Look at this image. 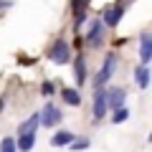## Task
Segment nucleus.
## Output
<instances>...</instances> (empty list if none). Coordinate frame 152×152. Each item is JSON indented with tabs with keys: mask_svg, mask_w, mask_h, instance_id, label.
Returning <instances> with one entry per match:
<instances>
[{
	"mask_svg": "<svg viewBox=\"0 0 152 152\" xmlns=\"http://www.w3.org/2000/svg\"><path fill=\"white\" fill-rule=\"evenodd\" d=\"M41 94H43V96H53L56 94V84L53 81H43L41 84Z\"/></svg>",
	"mask_w": 152,
	"mask_h": 152,
	"instance_id": "a211bd4d",
	"label": "nucleus"
},
{
	"mask_svg": "<svg viewBox=\"0 0 152 152\" xmlns=\"http://www.w3.org/2000/svg\"><path fill=\"white\" fill-rule=\"evenodd\" d=\"M61 96H64V102L71 104V107H79V104H81V94L76 91V89H64Z\"/></svg>",
	"mask_w": 152,
	"mask_h": 152,
	"instance_id": "4468645a",
	"label": "nucleus"
},
{
	"mask_svg": "<svg viewBox=\"0 0 152 152\" xmlns=\"http://www.w3.org/2000/svg\"><path fill=\"white\" fill-rule=\"evenodd\" d=\"M38 119H41L43 127H56L61 122V109L53 107V104H46V107L41 109V114H38Z\"/></svg>",
	"mask_w": 152,
	"mask_h": 152,
	"instance_id": "20e7f679",
	"label": "nucleus"
},
{
	"mask_svg": "<svg viewBox=\"0 0 152 152\" xmlns=\"http://www.w3.org/2000/svg\"><path fill=\"white\" fill-rule=\"evenodd\" d=\"M107 117V91L102 86L94 94V119H104Z\"/></svg>",
	"mask_w": 152,
	"mask_h": 152,
	"instance_id": "423d86ee",
	"label": "nucleus"
},
{
	"mask_svg": "<svg viewBox=\"0 0 152 152\" xmlns=\"http://www.w3.org/2000/svg\"><path fill=\"white\" fill-rule=\"evenodd\" d=\"M134 81H137V86H140V89H147V86H150V66H145V64L137 66Z\"/></svg>",
	"mask_w": 152,
	"mask_h": 152,
	"instance_id": "9d476101",
	"label": "nucleus"
},
{
	"mask_svg": "<svg viewBox=\"0 0 152 152\" xmlns=\"http://www.w3.org/2000/svg\"><path fill=\"white\" fill-rule=\"evenodd\" d=\"M89 3L91 0H71V8H74V13H79V10H86Z\"/></svg>",
	"mask_w": 152,
	"mask_h": 152,
	"instance_id": "6ab92c4d",
	"label": "nucleus"
},
{
	"mask_svg": "<svg viewBox=\"0 0 152 152\" xmlns=\"http://www.w3.org/2000/svg\"><path fill=\"white\" fill-rule=\"evenodd\" d=\"M74 69H76V84H84L86 81V58H84V56H76Z\"/></svg>",
	"mask_w": 152,
	"mask_h": 152,
	"instance_id": "9b49d317",
	"label": "nucleus"
},
{
	"mask_svg": "<svg viewBox=\"0 0 152 152\" xmlns=\"http://www.w3.org/2000/svg\"><path fill=\"white\" fill-rule=\"evenodd\" d=\"M10 8V0H0V10H8Z\"/></svg>",
	"mask_w": 152,
	"mask_h": 152,
	"instance_id": "412c9836",
	"label": "nucleus"
},
{
	"mask_svg": "<svg viewBox=\"0 0 152 152\" xmlns=\"http://www.w3.org/2000/svg\"><path fill=\"white\" fill-rule=\"evenodd\" d=\"M127 117H129V112H127V107H119L112 112V122L114 124H122V122H127Z\"/></svg>",
	"mask_w": 152,
	"mask_h": 152,
	"instance_id": "2eb2a0df",
	"label": "nucleus"
},
{
	"mask_svg": "<svg viewBox=\"0 0 152 152\" xmlns=\"http://www.w3.org/2000/svg\"><path fill=\"white\" fill-rule=\"evenodd\" d=\"M48 58L53 61V64H58V66H64V64H69V61H71V46H69L66 38H58V41L51 46Z\"/></svg>",
	"mask_w": 152,
	"mask_h": 152,
	"instance_id": "f257e3e1",
	"label": "nucleus"
},
{
	"mask_svg": "<svg viewBox=\"0 0 152 152\" xmlns=\"http://www.w3.org/2000/svg\"><path fill=\"white\" fill-rule=\"evenodd\" d=\"M86 43L91 48H102V43H104V23L102 20H91L89 33H86Z\"/></svg>",
	"mask_w": 152,
	"mask_h": 152,
	"instance_id": "7ed1b4c3",
	"label": "nucleus"
},
{
	"mask_svg": "<svg viewBox=\"0 0 152 152\" xmlns=\"http://www.w3.org/2000/svg\"><path fill=\"white\" fill-rule=\"evenodd\" d=\"M15 147L20 152H31L33 147H36V132H23V134L15 140Z\"/></svg>",
	"mask_w": 152,
	"mask_h": 152,
	"instance_id": "1a4fd4ad",
	"label": "nucleus"
},
{
	"mask_svg": "<svg viewBox=\"0 0 152 152\" xmlns=\"http://www.w3.org/2000/svg\"><path fill=\"white\" fill-rule=\"evenodd\" d=\"M0 152H18L15 137H3V142H0Z\"/></svg>",
	"mask_w": 152,
	"mask_h": 152,
	"instance_id": "dca6fc26",
	"label": "nucleus"
},
{
	"mask_svg": "<svg viewBox=\"0 0 152 152\" xmlns=\"http://www.w3.org/2000/svg\"><path fill=\"white\" fill-rule=\"evenodd\" d=\"M69 147H71L74 152H79V150H86V147H89V140H86V137H81V140H71V142H69Z\"/></svg>",
	"mask_w": 152,
	"mask_h": 152,
	"instance_id": "f3484780",
	"label": "nucleus"
},
{
	"mask_svg": "<svg viewBox=\"0 0 152 152\" xmlns=\"http://www.w3.org/2000/svg\"><path fill=\"white\" fill-rule=\"evenodd\" d=\"M122 15H124V5H114V8H107L104 10V26H109V28H117L119 26V20H122Z\"/></svg>",
	"mask_w": 152,
	"mask_h": 152,
	"instance_id": "0eeeda50",
	"label": "nucleus"
},
{
	"mask_svg": "<svg viewBox=\"0 0 152 152\" xmlns=\"http://www.w3.org/2000/svg\"><path fill=\"white\" fill-rule=\"evenodd\" d=\"M74 137H76V134H71V132L61 129V132H56V134L51 137V145H53V147H66L71 140H74Z\"/></svg>",
	"mask_w": 152,
	"mask_h": 152,
	"instance_id": "f8f14e48",
	"label": "nucleus"
},
{
	"mask_svg": "<svg viewBox=\"0 0 152 152\" xmlns=\"http://www.w3.org/2000/svg\"><path fill=\"white\" fill-rule=\"evenodd\" d=\"M114 69H117V56L114 53H109L107 58H104V64H102V69H99V74H96V79H94V86H104V84L112 79V74H114Z\"/></svg>",
	"mask_w": 152,
	"mask_h": 152,
	"instance_id": "f03ea898",
	"label": "nucleus"
},
{
	"mask_svg": "<svg viewBox=\"0 0 152 152\" xmlns=\"http://www.w3.org/2000/svg\"><path fill=\"white\" fill-rule=\"evenodd\" d=\"M150 61H152V36L142 33L140 36V64L150 66Z\"/></svg>",
	"mask_w": 152,
	"mask_h": 152,
	"instance_id": "39448f33",
	"label": "nucleus"
},
{
	"mask_svg": "<svg viewBox=\"0 0 152 152\" xmlns=\"http://www.w3.org/2000/svg\"><path fill=\"white\" fill-rule=\"evenodd\" d=\"M119 107H124V89H119V86H114V89H109L107 91V109H119Z\"/></svg>",
	"mask_w": 152,
	"mask_h": 152,
	"instance_id": "6e6552de",
	"label": "nucleus"
},
{
	"mask_svg": "<svg viewBox=\"0 0 152 152\" xmlns=\"http://www.w3.org/2000/svg\"><path fill=\"white\" fill-rule=\"evenodd\" d=\"M38 124H41V119H38V114H31L26 122H23L20 127H18V134H23V132H36Z\"/></svg>",
	"mask_w": 152,
	"mask_h": 152,
	"instance_id": "ddd939ff",
	"label": "nucleus"
},
{
	"mask_svg": "<svg viewBox=\"0 0 152 152\" xmlns=\"http://www.w3.org/2000/svg\"><path fill=\"white\" fill-rule=\"evenodd\" d=\"M84 20H86V10H79V13H76V18H74V23H76V26H81Z\"/></svg>",
	"mask_w": 152,
	"mask_h": 152,
	"instance_id": "aec40b11",
	"label": "nucleus"
}]
</instances>
